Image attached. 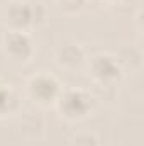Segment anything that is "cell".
<instances>
[{
  "label": "cell",
  "mask_w": 144,
  "mask_h": 146,
  "mask_svg": "<svg viewBox=\"0 0 144 146\" xmlns=\"http://www.w3.org/2000/svg\"><path fill=\"white\" fill-rule=\"evenodd\" d=\"M31 90L34 94V97L37 99H42V100H48V99H53L58 92V85L53 78H48V76H37L32 80L31 83Z\"/></svg>",
  "instance_id": "cell-1"
},
{
  "label": "cell",
  "mask_w": 144,
  "mask_h": 146,
  "mask_svg": "<svg viewBox=\"0 0 144 146\" xmlns=\"http://www.w3.org/2000/svg\"><path fill=\"white\" fill-rule=\"evenodd\" d=\"M88 99L83 95V94H80V92H70V94H66L65 95V99H63V106H65V110L70 114V115H80V114H83L87 107H88V102H87Z\"/></svg>",
  "instance_id": "cell-2"
},
{
  "label": "cell",
  "mask_w": 144,
  "mask_h": 146,
  "mask_svg": "<svg viewBox=\"0 0 144 146\" xmlns=\"http://www.w3.org/2000/svg\"><path fill=\"white\" fill-rule=\"evenodd\" d=\"M7 46H9V49L14 54H22V56L27 54L29 53V48H31L29 39L24 36V34H20V33L10 34V36L7 37Z\"/></svg>",
  "instance_id": "cell-3"
},
{
  "label": "cell",
  "mask_w": 144,
  "mask_h": 146,
  "mask_svg": "<svg viewBox=\"0 0 144 146\" xmlns=\"http://www.w3.org/2000/svg\"><path fill=\"white\" fill-rule=\"evenodd\" d=\"M93 70L98 76H115V73L119 72L115 68V63L112 61V58H107V56H98L95 58V63H93Z\"/></svg>",
  "instance_id": "cell-4"
},
{
  "label": "cell",
  "mask_w": 144,
  "mask_h": 146,
  "mask_svg": "<svg viewBox=\"0 0 144 146\" xmlns=\"http://www.w3.org/2000/svg\"><path fill=\"white\" fill-rule=\"evenodd\" d=\"M10 17L15 24H26L32 19V12L26 3H14L10 10Z\"/></svg>",
  "instance_id": "cell-5"
},
{
  "label": "cell",
  "mask_w": 144,
  "mask_h": 146,
  "mask_svg": "<svg viewBox=\"0 0 144 146\" xmlns=\"http://www.w3.org/2000/svg\"><path fill=\"white\" fill-rule=\"evenodd\" d=\"M9 102H10V92L0 88V109L9 107Z\"/></svg>",
  "instance_id": "cell-6"
}]
</instances>
